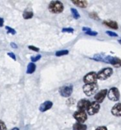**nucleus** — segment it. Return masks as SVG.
Returning a JSON list of instances; mask_svg holds the SVG:
<instances>
[{
    "mask_svg": "<svg viewBox=\"0 0 121 130\" xmlns=\"http://www.w3.org/2000/svg\"><path fill=\"white\" fill-rule=\"evenodd\" d=\"M83 30L86 33V32H88V31H89V30H92L89 27H83Z\"/></svg>",
    "mask_w": 121,
    "mask_h": 130,
    "instance_id": "obj_32",
    "label": "nucleus"
},
{
    "mask_svg": "<svg viewBox=\"0 0 121 130\" xmlns=\"http://www.w3.org/2000/svg\"><path fill=\"white\" fill-rule=\"evenodd\" d=\"M41 55H37V56H32L31 58H30V59H31V61H33V62H37V61H39L40 59H41Z\"/></svg>",
    "mask_w": 121,
    "mask_h": 130,
    "instance_id": "obj_26",
    "label": "nucleus"
},
{
    "mask_svg": "<svg viewBox=\"0 0 121 130\" xmlns=\"http://www.w3.org/2000/svg\"><path fill=\"white\" fill-rule=\"evenodd\" d=\"M36 65L34 62H30L27 66V74H33L35 70H36Z\"/></svg>",
    "mask_w": 121,
    "mask_h": 130,
    "instance_id": "obj_17",
    "label": "nucleus"
},
{
    "mask_svg": "<svg viewBox=\"0 0 121 130\" xmlns=\"http://www.w3.org/2000/svg\"><path fill=\"white\" fill-rule=\"evenodd\" d=\"M85 34L86 35H89V36H92V37H95V36L98 35V32H95V31H93V30H89L88 32H86Z\"/></svg>",
    "mask_w": 121,
    "mask_h": 130,
    "instance_id": "obj_24",
    "label": "nucleus"
},
{
    "mask_svg": "<svg viewBox=\"0 0 121 130\" xmlns=\"http://www.w3.org/2000/svg\"><path fill=\"white\" fill-rule=\"evenodd\" d=\"M70 11H71L72 15L74 16V18L75 19H79V18H80V14H79L78 11H77L76 8H70Z\"/></svg>",
    "mask_w": 121,
    "mask_h": 130,
    "instance_id": "obj_19",
    "label": "nucleus"
},
{
    "mask_svg": "<svg viewBox=\"0 0 121 130\" xmlns=\"http://www.w3.org/2000/svg\"><path fill=\"white\" fill-rule=\"evenodd\" d=\"M99 110H100V104L99 103L94 101V102H92L90 104V105L89 106V107L87 109V113L89 116H93V115L98 113Z\"/></svg>",
    "mask_w": 121,
    "mask_h": 130,
    "instance_id": "obj_9",
    "label": "nucleus"
},
{
    "mask_svg": "<svg viewBox=\"0 0 121 130\" xmlns=\"http://www.w3.org/2000/svg\"><path fill=\"white\" fill-rule=\"evenodd\" d=\"M69 53V51L67 50H59L57 51L55 53V56H66Z\"/></svg>",
    "mask_w": 121,
    "mask_h": 130,
    "instance_id": "obj_20",
    "label": "nucleus"
},
{
    "mask_svg": "<svg viewBox=\"0 0 121 130\" xmlns=\"http://www.w3.org/2000/svg\"><path fill=\"white\" fill-rule=\"evenodd\" d=\"M4 24V20L2 18H0V27H2Z\"/></svg>",
    "mask_w": 121,
    "mask_h": 130,
    "instance_id": "obj_34",
    "label": "nucleus"
},
{
    "mask_svg": "<svg viewBox=\"0 0 121 130\" xmlns=\"http://www.w3.org/2000/svg\"><path fill=\"white\" fill-rule=\"evenodd\" d=\"M103 24L107 26L108 27H110L114 30H117L118 29V24L116 21H110V20H106L103 21Z\"/></svg>",
    "mask_w": 121,
    "mask_h": 130,
    "instance_id": "obj_14",
    "label": "nucleus"
},
{
    "mask_svg": "<svg viewBox=\"0 0 121 130\" xmlns=\"http://www.w3.org/2000/svg\"><path fill=\"white\" fill-rule=\"evenodd\" d=\"M33 16V13L32 11H25L23 13V18L26 20H28V19H30L32 18Z\"/></svg>",
    "mask_w": 121,
    "mask_h": 130,
    "instance_id": "obj_18",
    "label": "nucleus"
},
{
    "mask_svg": "<svg viewBox=\"0 0 121 130\" xmlns=\"http://www.w3.org/2000/svg\"><path fill=\"white\" fill-rule=\"evenodd\" d=\"M111 113L117 117H121V103L116 104L111 109Z\"/></svg>",
    "mask_w": 121,
    "mask_h": 130,
    "instance_id": "obj_13",
    "label": "nucleus"
},
{
    "mask_svg": "<svg viewBox=\"0 0 121 130\" xmlns=\"http://www.w3.org/2000/svg\"><path fill=\"white\" fill-rule=\"evenodd\" d=\"M0 130H7L5 123L2 120H0Z\"/></svg>",
    "mask_w": 121,
    "mask_h": 130,
    "instance_id": "obj_28",
    "label": "nucleus"
},
{
    "mask_svg": "<svg viewBox=\"0 0 121 130\" xmlns=\"http://www.w3.org/2000/svg\"><path fill=\"white\" fill-rule=\"evenodd\" d=\"M90 104H91V102L89 100H86V99L80 100V101H78L77 105L78 110H84V111H86V110H87Z\"/></svg>",
    "mask_w": 121,
    "mask_h": 130,
    "instance_id": "obj_11",
    "label": "nucleus"
},
{
    "mask_svg": "<svg viewBox=\"0 0 121 130\" xmlns=\"http://www.w3.org/2000/svg\"><path fill=\"white\" fill-rule=\"evenodd\" d=\"M118 42H119L120 43H121V40H118Z\"/></svg>",
    "mask_w": 121,
    "mask_h": 130,
    "instance_id": "obj_36",
    "label": "nucleus"
},
{
    "mask_svg": "<svg viewBox=\"0 0 121 130\" xmlns=\"http://www.w3.org/2000/svg\"><path fill=\"white\" fill-rule=\"evenodd\" d=\"M5 29L7 30V32H8V34H16V30H15L14 29H13V28L8 27V26H6V27H5Z\"/></svg>",
    "mask_w": 121,
    "mask_h": 130,
    "instance_id": "obj_23",
    "label": "nucleus"
},
{
    "mask_svg": "<svg viewBox=\"0 0 121 130\" xmlns=\"http://www.w3.org/2000/svg\"><path fill=\"white\" fill-rule=\"evenodd\" d=\"M108 91L107 89H102L100 91H99L98 93H96L95 95V98H94L95 102H97L99 104L103 102L105 98L108 95Z\"/></svg>",
    "mask_w": 121,
    "mask_h": 130,
    "instance_id": "obj_10",
    "label": "nucleus"
},
{
    "mask_svg": "<svg viewBox=\"0 0 121 130\" xmlns=\"http://www.w3.org/2000/svg\"><path fill=\"white\" fill-rule=\"evenodd\" d=\"M95 130H108L106 126H99L98 128H96Z\"/></svg>",
    "mask_w": 121,
    "mask_h": 130,
    "instance_id": "obj_31",
    "label": "nucleus"
},
{
    "mask_svg": "<svg viewBox=\"0 0 121 130\" xmlns=\"http://www.w3.org/2000/svg\"><path fill=\"white\" fill-rule=\"evenodd\" d=\"M11 130H19V129L17 127H14V128H13Z\"/></svg>",
    "mask_w": 121,
    "mask_h": 130,
    "instance_id": "obj_35",
    "label": "nucleus"
},
{
    "mask_svg": "<svg viewBox=\"0 0 121 130\" xmlns=\"http://www.w3.org/2000/svg\"><path fill=\"white\" fill-rule=\"evenodd\" d=\"M53 106V103L49 101H46L43 102L40 106H39V110L41 112H45L49 110H50Z\"/></svg>",
    "mask_w": 121,
    "mask_h": 130,
    "instance_id": "obj_12",
    "label": "nucleus"
},
{
    "mask_svg": "<svg viewBox=\"0 0 121 130\" xmlns=\"http://www.w3.org/2000/svg\"><path fill=\"white\" fill-rule=\"evenodd\" d=\"M106 34H108V36L110 37H118V34L115 32H113V31H106Z\"/></svg>",
    "mask_w": 121,
    "mask_h": 130,
    "instance_id": "obj_25",
    "label": "nucleus"
},
{
    "mask_svg": "<svg viewBox=\"0 0 121 130\" xmlns=\"http://www.w3.org/2000/svg\"><path fill=\"white\" fill-rule=\"evenodd\" d=\"M89 15V17L91 18H92L94 20H96V21H99L100 20V18H99V16L98 15V14L96 12H90Z\"/></svg>",
    "mask_w": 121,
    "mask_h": 130,
    "instance_id": "obj_21",
    "label": "nucleus"
},
{
    "mask_svg": "<svg viewBox=\"0 0 121 130\" xmlns=\"http://www.w3.org/2000/svg\"><path fill=\"white\" fill-rule=\"evenodd\" d=\"M74 102H75V101H74V99H73V98H69L68 99H67V105H68V106H71V105H73L74 104Z\"/></svg>",
    "mask_w": 121,
    "mask_h": 130,
    "instance_id": "obj_27",
    "label": "nucleus"
},
{
    "mask_svg": "<svg viewBox=\"0 0 121 130\" xmlns=\"http://www.w3.org/2000/svg\"><path fill=\"white\" fill-rule=\"evenodd\" d=\"M8 55L11 58H12L14 60H16V56H15V55H14L13 53H8Z\"/></svg>",
    "mask_w": 121,
    "mask_h": 130,
    "instance_id": "obj_30",
    "label": "nucleus"
},
{
    "mask_svg": "<svg viewBox=\"0 0 121 130\" xmlns=\"http://www.w3.org/2000/svg\"><path fill=\"white\" fill-rule=\"evenodd\" d=\"M64 5L60 1H52L49 5V10L53 14H60L64 11Z\"/></svg>",
    "mask_w": 121,
    "mask_h": 130,
    "instance_id": "obj_1",
    "label": "nucleus"
},
{
    "mask_svg": "<svg viewBox=\"0 0 121 130\" xmlns=\"http://www.w3.org/2000/svg\"><path fill=\"white\" fill-rule=\"evenodd\" d=\"M74 87L72 85H65L60 88L59 94L63 98H70L73 93Z\"/></svg>",
    "mask_w": 121,
    "mask_h": 130,
    "instance_id": "obj_3",
    "label": "nucleus"
},
{
    "mask_svg": "<svg viewBox=\"0 0 121 130\" xmlns=\"http://www.w3.org/2000/svg\"><path fill=\"white\" fill-rule=\"evenodd\" d=\"M108 98L111 101H114V102L118 101L120 98V94L118 88L115 87L111 88L108 92Z\"/></svg>",
    "mask_w": 121,
    "mask_h": 130,
    "instance_id": "obj_4",
    "label": "nucleus"
},
{
    "mask_svg": "<svg viewBox=\"0 0 121 130\" xmlns=\"http://www.w3.org/2000/svg\"><path fill=\"white\" fill-rule=\"evenodd\" d=\"M28 48H29L30 50H31L35 51V52H39V48L35 47V46H29Z\"/></svg>",
    "mask_w": 121,
    "mask_h": 130,
    "instance_id": "obj_29",
    "label": "nucleus"
},
{
    "mask_svg": "<svg viewBox=\"0 0 121 130\" xmlns=\"http://www.w3.org/2000/svg\"><path fill=\"white\" fill-rule=\"evenodd\" d=\"M63 33H69V34H73L74 33V30L73 29V28H71V27H64V28H63L62 29V30H61Z\"/></svg>",
    "mask_w": 121,
    "mask_h": 130,
    "instance_id": "obj_22",
    "label": "nucleus"
},
{
    "mask_svg": "<svg viewBox=\"0 0 121 130\" xmlns=\"http://www.w3.org/2000/svg\"><path fill=\"white\" fill-rule=\"evenodd\" d=\"M87 129V126L85 125L84 123H76L73 126V130H86Z\"/></svg>",
    "mask_w": 121,
    "mask_h": 130,
    "instance_id": "obj_16",
    "label": "nucleus"
},
{
    "mask_svg": "<svg viewBox=\"0 0 121 130\" xmlns=\"http://www.w3.org/2000/svg\"><path fill=\"white\" fill-rule=\"evenodd\" d=\"M103 62L109 63V64L115 66L116 68L121 67V59H119V58H117V57H114V56H108L104 57Z\"/></svg>",
    "mask_w": 121,
    "mask_h": 130,
    "instance_id": "obj_8",
    "label": "nucleus"
},
{
    "mask_svg": "<svg viewBox=\"0 0 121 130\" xmlns=\"http://www.w3.org/2000/svg\"><path fill=\"white\" fill-rule=\"evenodd\" d=\"M87 113L84 110H77L74 113V118L77 121V123H84L87 120Z\"/></svg>",
    "mask_w": 121,
    "mask_h": 130,
    "instance_id": "obj_7",
    "label": "nucleus"
},
{
    "mask_svg": "<svg viewBox=\"0 0 121 130\" xmlns=\"http://www.w3.org/2000/svg\"><path fill=\"white\" fill-rule=\"evenodd\" d=\"M11 46L13 47V48H14V49H17V46L14 43H11Z\"/></svg>",
    "mask_w": 121,
    "mask_h": 130,
    "instance_id": "obj_33",
    "label": "nucleus"
},
{
    "mask_svg": "<svg viewBox=\"0 0 121 130\" xmlns=\"http://www.w3.org/2000/svg\"><path fill=\"white\" fill-rule=\"evenodd\" d=\"M99 89V86L97 83H94V84H85L83 87V90L84 94L88 96H92L95 94L97 93Z\"/></svg>",
    "mask_w": 121,
    "mask_h": 130,
    "instance_id": "obj_2",
    "label": "nucleus"
},
{
    "mask_svg": "<svg viewBox=\"0 0 121 130\" xmlns=\"http://www.w3.org/2000/svg\"><path fill=\"white\" fill-rule=\"evenodd\" d=\"M98 73L95 72H90L83 77V82L85 84H94L97 83Z\"/></svg>",
    "mask_w": 121,
    "mask_h": 130,
    "instance_id": "obj_6",
    "label": "nucleus"
},
{
    "mask_svg": "<svg viewBox=\"0 0 121 130\" xmlns=\"http://www.w3.org/2000/svg\"><path fill=\"white\" fill-rule=\"evenodd\" d=\"M72 3L80 8H85L88 5L87 1H83V0H74V1H72Z\"/></svg>",
    "mask_w": 121,
    "mask_h": 130,
    "instance_id": "obj_15",
    "label": "nucleus"
},
{
    "mask_svg": "<svg viewBox=\"0 0 121 130\" xmlns=\"http://www.w3.org/2000/svg\"><path fill=\"white\" fill-rule=\"evenodd\" d=\"M113 74V69L112 68H105L102 70H100L98 72V79L99 80H106L109 77H111Z\"/></svg>",
    "mask_w": 121,
    "mask_h": 130,
    "instance_id": "obj_5",
    "label": "nucleus"
}]
</instances>
